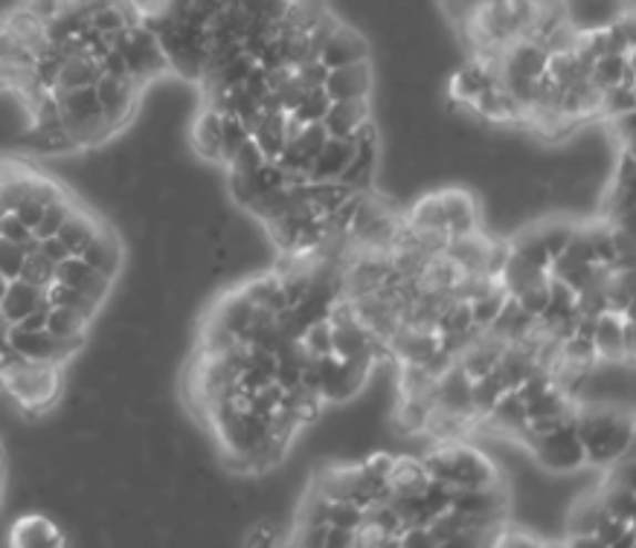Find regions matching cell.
<instances>
[{"label":"cell","mask_w":636,"mask_h":548,"mask_svg":"<svg viewBox=\"0 0 636 548\" xmlns=\"http://www.w3.org/2000/svg\"><path fill=\"white\" fill-rule=\"evenodd\" d=\"M573 426L575 435L582 438L591 467L614 465L616 458L634 449V421L614 406L598 404L591 410H578Z\"/></svg>","instance_id":"6da1fadb"},{"label":"cell","mask_w":636,"mask_h":548,"mask_svg":"<svg viewBox=\"0 0 636 548\" xmlns=\"http://www.w3.org/2000/svg\"><path fill=\"white\" fill-rule=\"evenodd\" d=\"M64 369L44 363H16L7 372H0V389L7 392L18 406L32 418H41L50 410L62 404Z\"/></svg>","instance_id":"7a4b0ae2"},{"label":"cell","mask_w":636,"mask_h":548,"mask_svg":"<svg viewBox=\"0 0 636 548\" xmlns=\"http://www.w3.org/2000/svg\"><path fill=\"white\" fill-rule=\"evenodd\" d=\"M422 465L430 479L448 482L453 487H483L500 482L497 465L483 449L462 442H442L433 453L424 456Z\"/></svg>","instance_id":"3957f363"},{"label":"cell","mask_w":636,"mask_h":548,"mask_svg":"<svg viewBox=\"0 0 636 548\" xmlns=\"http://www.w3.org/2000/svg\"><path fill=\"white\" fill-rule=\"evenodd\" d=\"M114 50L123 55L131 79H137L143 87L172 73L170 59L163 53L161 41L140 18L120 32V39L114 41Z\"/></svg>","instance_id":"277c9868"},{"label":"cell","mask_w":636,"mask_h":548,"mask_svg":"<svg viewBox=\"0 0 636 548\" xmlns=\"http://www.w3.org/2000/svg\"><path fill=\"white\" fill-rule=\"evenodd\" d=\"M93 91H96V100L102 105V116H105L107 128H111L114 137H120L131 125L134 114H137L146 87L131 76H107V73H102L96 84H93Z\"/></svg>","instance_id":"5b68a950"},{"label":"cell","mask_w":636,"mask_h":548,"mask_svg":"<svg viewBox=\"0 0 636 548\" xmlns=\"http://www.w3.org/2000/svg\"><path fill=\"white\" fill-rule=\"evenodd\" d=\"M7 343H9V349L16 351L18 358L27 360V363L59 365V369L73 363V360L85 351V345L62 343V340H55L47 328H41V331H30V328L9 325Z\"/></svg>","instance_id":"8992f818"},{"label":"cell","mask_w":636,"mask_h":548,"mask_svg":"<svg viewBox=\"0 0 636 548\" xmlns=\"http://www.w3.org/2000/svg\"><path fill=\"white\" fill-rule=\"evenodd\" d=\"M532 456L537 458V465L550 473H573L587 465L584 444L582 438L575 435L573 424L558 426L555 433L537 438V442L532 444Z\"/></svg>","instance_id":"52a82bcc"},{"label":"cell","mask_w":636,"mask_h":548,"mask_svg":"<svg viewBox=\"0 0 636 548\" xmlns=\"http://www.w3.org/2000/svg\"><path fill=\"white\" fill-rule=\"evenodd\" d=\"M322 91L329 93L331 102L369 100L372 91H376V68H372V59L329 70V73H326V82H322Z\"/></svg>","instance_id":"ba28073f"},{"label":"cell","mask_w":636,"mask_h":548,"mask_svg":"<svg viewBox=\"0 0 636 548\" xmlns=\"http://www.w3.org/2000/svg\"><path fill=\"white\" fill-rule=\"evenodd\" d=\"M79 259L85 261L91 270H96V273L107 276V279H120V273L125 270V244L123 238H120V232H116L111 224H102L100 232L91 238V241L82 247V252H79Z\"/></svg>","instance_id":"9c48e42d"},{"label":"cell","mask_w":636,"mask_h":548,"mask_svg":"<svg viewBox=\"0 0 636 548\" xmlns=\"http://www.w3.org/2000/svg\"><path fill=\"white\" fill-rule=\"evenodd\" d=\"M317 59H320L329 70L343 68V64L372 59V44H369L367 32L352 27V23L340 21L338 27L331 30L329 39H326V44L320 46Z\"/></svg>","instance_id":"30bf717a"},{"label":"cell","mask_w":636,"mask_h":548,"mask_svg":"<svg viewBox=\"0 0 636 548\" xmlns=\"http://www.w3.org/2000/svg\"><path fill=\"white\" fill-rule=\"evenodd\" d=\"M53 282L82 290V293H88L93 302H100L102 308L107 304V299H111V293H114V285H116L114 279H107V276L91 270V267L79 259V256H68V259L55 261Z\"/></svg>","instance_id":"8fae6325"},{"label":"cell","mask_w":636,"mask_h":548,"mask_svg":"<svg viewBox=\"0 0 636 548\" xmlns=\"http://www.w3.org/2000/svg\"><path fill=\"white\" fill-rule=\"evenodd\" d=\"M442 200V213H445V229L448 238H462L471 236L480 229V206L476 198L462 186H448L439 192Z\"/></svg>","instance_id":"7c38bea8"},{"label":"cell","mask_w":636,"mask_h":548,"mask_svg":"<svg viewBox=\"0 0 636 548\" xmlns=\"http://www.w3.org/2000/svg\"><path fill=\"white\" fill-rule=\"evenodd\" d=\"M453 508L468 514V517H506L509 494L503 479L483 487H457Z\"/></svg>","instance_id":"4fadbf2b"},{"label":"cell","mask_w":636,"mask_h":548,"mask_svg":"<svg viewBox=\"0 0 636 548\" xmlns=\"http://www.w3.org/2000/svg\"><path fill=\"white\" fill-rule=\"evenodd\" d=\"M68 534L55 526L53 519L44 514H23L16 519V526L9 531V546L39 548V546H64Z\"/></svg>","instance_id":"5bb4252c"},{"label":"cell","mask_w":636,"mask_h":548,"mask_svg":"<svg viewBox=\"0 0 636 548\" xmlns=\"http://www.w3.org/2000/svg\"><path fill=\"white\" fill-rule=\"evenodd\" d=\"M189 139L201 161L222 166V111H215L213 105L201 107L198 116L192 120Z\"/></svg>","instance_id":"9a60e30c"},{"label":"cell","mask_w":636,"mask_h":548,"mask_svg":"<svg viewBox=\"0 0 636 548\" xmlns=\"http://www.w3.org/2000/svg\"><path fill=\"white\" fill-rule=\"evenodd\" d=\"M378 163H381V143H355V152L340 172L338 180L355 192L376 189Z\"/></svg>","instance_id":"2e32d148"},{"label":"cell","mask_w":636,"mask_h":548,"mask_svg":"<svg viewBox=\"0 0 636 548\" xmlns=\"http://www.w3.org/2000/svg\"><path fill=\"white\" fill-rule=\"evenodd\" d=\"M369 116H372V96H369V100L331 102L326 116H322V128H326L329 137L352 139L355 131L361 128Z\"/></svg>","instance_id":"e0dca14e"},{"label":"cell","mask_w":636,"mask_h":548,"mask_svg":"<svg viewBox=\"0 0 636 548\" xmlns=\"http://www.w3.org/2000/svg\"><path fill=\"white\" fill-rule=\"evenodd\" d=\"M254 313L256 304L242 293V288H233L230 293L215 299L213 311H209L207 317L218 322V325L227 328V331H233V334L238 337V343H242V337H245V331L250 328V322H254Z\"/></svg>","instance_id":"ac0fdd59"},{"label":"cell","mask_w":636,"mask_h":548,"mask_svg":"<svg viewBox=\"0 0 636 548\" xmlns=\"http://www.w3.org/2000/svg\"><path fill=\"white\" fill-rule=\"evenodd\" d=\"M102 76L100 59L93 53H73V55H62L59 61V73H55V84L53 91H73V87H91L96 84V79Z\"/></svg>","instance_id":"d6986e66"},{"label":"cell","mask_w":636,"mask_h":548,"mask_svg":"<svg viewBox=\"0 0 636 548\" xmlns=\"http://www.w3.org/2000/svg\"><path fill=\"white\" fill-rule=\"evenodd\" d=\"M102 224H105V218H100V215L93 213V209H88L85 204H79L76 209L68 215V221L59 227L55 238L68 247L70 256H79L82 247H85V244L91 241L96 232H100Z\"/></svg>","instance_id":"ffe728a7"},{"label":"cell","mask_w":636,"mask_h":548,"mask_svg":"<svg viewBox=\"0 0 636 548\" xmlns=\"http://www.w3.org/2000/svg\"><path fill=\"white\" fill-rule=\"evenodd\" d=\"M238 288H242V293H245L256 308H261V311L274 313V317L288 311V299H285L283 293V279H279V273H256L250 276L245 285H238Z\"/></svg>","instance_id":"44dd1931"},{"label":"cell","mask_w":636,"mask_h":548,"mask_svg":"<svg viewBox=\"0 0 636 548\" xmlns=\"http://www.w3.org/2000/svg\"><path fill=\"white\" fill-rule=\"evenodd\" d=\"M622 320L625 313L619 311H602L593 322V349H596V360H628L622 351Z\"/></svg>","instance_id":"7402d4cb"},{"label":"cell","mask_w":636,"mask_h":548,"mask_svg":"<svg viewBox=\"0 0 636 548\" xmlns=\"http://www.w3.org/2000/svg\"><path fill=\"white\" fill-rule=\"evenodd\" d=\"M44 299L47 297L41 288L23 282V279H12L7 293H3V299H0V317H3L9 325H16V322H21L23 317H27V313L35 311Z\"/></svg>","instance_id":"603a6c76"},{"label":"cell","mask_w":636,"mask_h":548,"mask_svg":"<svg viewBox=\"0 0 636 548\" xmlns=\"http://www.w3.org/2000/svg\"><path fill=\"white\" fill-rule=\"evenodd\" d=\"M352 139L329 137L320 148V154L315 157V163H311V168H308V180H338L340 172H343L346 163H349V157H352Z\"/></svg>","instance_id":"cb8c5ba5"},{"label":"cell","mask_w":636,"mask_h":548,"mask_svg":"<svg viewBox=\"0 0 636 548\" xmlns=\"http://www.w3.org/2000/svg\"><path fill=\"white\" fill-rule=\"evenodd\" d=\"M93 322L88 317H82L79 311H70L62 304H50V313H47V331L62 340V343H76L88 345V331H91Z\"/></svg>","instance_id":"d4e9b609"},{"label":"cell","mask_w":636,"mask_h":548,"mask_svg":"<svg viewBox=\"0 0 636 548\" xmlns=\"http://www.w3.org/2000/svg\"><path fill=\"white\" fill-rule=\"evenodd\" d=\"M430 476L424 465L413 456H399L392 462L387 485H390V496H407V494H422L428 487Z\"/></svg>","instance_id":"484cf974"},{"label":"cell","mask_w":636,"mask_h":548,"mask_svg":"<svg viewBox=\"0 0 636 548\" xmlns=\"http://www.w3.org/2000/svg\"><path fill=\"white\" fill-rule=\"evenodd\" d=\"M591 82L596 84L598 91H607V87H616V84L628 82L634 84V53L622 55V53H611V55H598L593 61L591 68Z\"/></svg>","instance_id":"4316f807"},{"label":"cell","mask_w":636,"mask_h":548,"mask_svg":"<svg viewBox=\"0 0 636 548\" xmlns=\"http://www.w3.org/2000/svg\"><path fill=\"white\" fill-rule=\"evenodd\" d=\"M485 421L494 426H500L503 433H517L521 435L523 424H526V404H523L521 397L514 389H506L503 395L497 397V404L491 406V412L485 415Z\"/></svg>","instance_id":"83f0119b"},{"label":"cell","mask_w":636,"mask_h":548,"mask_svg":"<svg viewBox=\"0 0 636 548\" xmlns=\"http://www.w3.org/2000/svg\"><path fill=\"white\" fill-rule=\"evenodd\" d=\"M407 227L413 232H448L439 192H428V195L416 200L413 209H410V218H407Z\"/></svg>","instance_id":"f1b7e54d"},{"label":"cell","mask_w":636,"mask_h":548,"mask_svg":"<svg viewBox=\"0 0 636 548\" xmlns=\"http://www.w3.org/2000/svg\"><path fill=\"white\" fill-rule=\"evenodd\" d=\"M250 137L261 148L265 161H276L285 145H288V139H285V111H274V114L261 116V122L256 125Z\"/></svg>","instance_id":"f546056e"},{"label":"cell","mask_w":636,"mask_h":548,"mask_svg":"<svg viewBox=\"0 0 636 548\" xmlns=\"http://www.w3.org/2000/svg\"><path fill=\"white\" fill-rule=\"evenodd\" d=\"M44 297L50 304H62V308H70V311H79L91 322H96V317L105 311V308H102L100 302H93L88 293H82V290H76V288H68V285H59V282L50 285V288L44 290Z\"/></svg>","instance_id":"4dcf8cb0"},{"label":"cell","mask_w":636,"mask_h":548,"mask_svg":"<svg viewBox=\"0 0 636 548\" xmlns=\"http://www.w3.org/2000/svg\"><path fill=\"white\" fill-rule=\"evenodd\" d=\"M506 383L497 374V369H491L489 374H480V378H471V406H474L476 418H485L491 412V406L497 404V397L506 392Z\"/></svg>","instance_id":"1f68e13d"},{"label":"cell","mask_w":636,"mask_h":548,"mask_svg":"<svg viewBox=\"0 0 636 548\" xmlns=\"http://www.w3.org/2000/svg\"><path fill=\"white\" fill-rule=\"evenodd\" d=\"M509 252H514L517 259L530 261L535 267H546L550 270V256H546L544 244H541V236H537V224H530V227H521L514 232V241L509 244Z\"/></svg>","instance_id":"d6a6232c"},{"label":"cell","mask_w":636,"mask_h":548,"mask_svg":"<svg viewBox=\"0 0 636 548\" xmlns=\"http://www.w3.org/2000/svg\"><path fill=\"white\" fill-rule=\"evenodd\" d=\"M598 499H602V508H605V514L622 519V523H634V514H636L634 487L611 485V482H607V485L598 490Z\"/></svg>","instance_id":"836d02e7"},{"label":"cell","mask_w":636,"mask_h":548,"mask_svg":"<svg viewBox=\"0 0 636 548\" xmlns=\"http://www.w3.org/2000/svg\"><path fill=\"white\" fill-rule=\"evenodd\" d=\"M506 288L497 282L491 290L471 299V320H474V325L480 328V331H489L491 322L497 320V313L500 308H503V302H506Z\"/></svg>","instance_id":"e575fe53"},{"label":"cell","mask_w":636,"mask_h":548,"mask_svg":"<svg viewBox=\"0 0 636 548\" xmlns=\"http://www.w3.org/2000/svg\"><path fill=\"white\" fill-rule=\"evenodd\" d=\"M573 232H575V224L561 221V218H550V221L537 224V236H541V244H544L550 261H555L561 252L567 250Z\"/></svg>","instance_id":"d590c367"},{"label":"cell","mask_w":636,"mask_h":548,"mask_svg":"<svg viewBox=\"0 0 636 548\" xmlns=\"http://www.w3.org/2000/svg\"><path fill=\"white\" fill-rule=\"evenodd\" d=\"M53 270L55 265L50 259H47L44 252L39 250V244L32 247L30 252H27V259H23V270L18 279H23V282L35 285V288L47 290L50 285H53Z\"/></svg>","instance_id":"8d00e7d4"},{"label":"cell","mask_w":636,"mask_h":548,"mask_svg":"<svg viewBox=\"0 0 636 548\" xmlns=\"http://www.w3.org/2000/svg\"><path fill=\"white\" fill-rule=\"evenodd\" d=\"M247 139H250V131L242 125V120H238L236 114H230V111H222V166L230 163L233 154H236Z\"/></svg>","instance_id":"74e56055"},{"label":"cell","mask_w":636,"mask_h":548,"mask_svg":"<svg viewBox=\"0 0 636 548\" xmlns=\"http://www.w3.org/2000/svg\"><path fill=\"white\" fill-rule=\"evenodd\" d=\"M636 105V93H634V84L622 82L616 84V87H607V91H602V111H598V116H616V114H628V111H634Z\"/></svg>","instance_id":"f35d334b"},{"label":"cell","mask_w":636,"mask_h":548,"mask_svg":"<svg viewBox=\"0 0 636 548\" xmlns=\"http://www.w3.org/2000/svg\"><path fill=\"white\" fill-rule=\"evenodd\" d=\"M299 343L306 345L311 358H329L331 354V322L326 317L315 320L299 334Z\"/></svg>","instance_id":"ab89813d"},{"label":"cell","mask_w":636,"mask_h":548,"mask_svg":"<svg viewBox=\"0 0 636 548\" xmlns=\"http://www.w3.org/2000/svg\"><path fill=\"white\" fill-rule=\"evenodd\" d=\"M329 105H331L329 93L322 91V87H311V91L302 96V102H299L294 111H288V114H294L302 122H322V116H326Z\"/></svg>","instance_id":"60d3db41"},{"label":"cell","mask_w":636,"mask_h":548,"mask_svg":"<svg viewBox=\"0 0 636 548\" xmlns=\"http://www.w3.org/2000/svg\"><path fill=\"white\" fill-rule=\"evenodd\" d=\"M363 523V508L355 499H329V526L358 528Z\"/></svg>","instance_id":"b9f144b4"},{"label":"cell","mask_w":636,"mask_h":548,"mask_svg":"<svg viewBox=\"0 0 636 548\" xmlns=\"http://www.w3.org/2000/svg\"><path fill=\"white\" fill-rule=\"evenodd\" d=\"M261 163H265V154H261V148L254 143V137H250L236 154H233L230 163H227V172H230V175H250V172H256Z\"/></svg>","instance_id":"7bdbcfd3"},{"label":"cell","mask_w":636,"mask_h":548,"mask_svg":"<svg viewBox=\"0 0 636 548\" xmlns=\"http://www.w3.org/2000/svg\"><path fill=\"white\" fill-rule=\"evenodd\" d=\"M546 282H550V279H546ZM546 282L530 285V288H523L521 293H514V299L521 304V311L530 313L532 320H537V317L546 311V302H550V285Z\"/></svg>","instance_id":"ee69618b"},{"label":"cell","mask_w":636,"mask_h":548,"mask_svg":"<svg viewBox=\"0 0 636 548\" xmlns=\"http://www.w3.org/2000/svg\"><path fill=\"white\" fill-rule=\"evenodd\" d=\"M0 238H7V241H16L21 247H27V252L35 247V238H32V229L18 218L16 213H3L0 215Z\"/></svg>","instance_id":"f6af8a7d"},{"label":"cell","mask_w":636,"mask_h":548,"mask_svg":"<svg viewBox=\"0 0 636 548\" xmlns=\"http://www.w3.org/2000/svg\"><path fill=\"white\" fill-rule=\"evenodd\" d=\"M23 259H27V247H21V244H16V241H7V238H0V273L7 276L9 282L21 276Z\"/></svg>","instance_id":"bcb514c9"},{"label":"cell","mask_w":636,"mask_h":548,"mask_svg":"<svg viewBox=\"0 0 636 548\" xmlns=\"http://www.w3.org/2000/svg\"><path fill=\"white\" fill-rule=\"evenodd\" d=\"M607 128H611V134H614V143L619 145V148H628V145H634V111H628V114L607 116Z\"/></svg>","instance_id":"7dc6e473"},{"label":"cell","mask_w":636,"mask_h":548,"mask_svg":"<svg viewBox=\"0 0 636 548\" xmlns=\"http://www.w3.org/2000/svg\"><path fill=\"white\" fill-rule=\"evenodd\" d=\"M634 177H636V161H634V145L622 148L619 163H616L614 172V186L616 189H634Z\"/></svg>","instance_id":"c3c4849f"},{"label":"cell","mask_w":636,"mask_h":548,"mask_svg":"<svg viewBox=\"0 0 636 548\" xmlns=\"http://www.w3.org/2000/svg\"><path fill=\"white\" fill-rule=\"evenodd\" d=\"M18 7L27 12V15H32L35 21L44 27L47 21H53L55 15H59V9H62V0H21Z\"/></svg>","instance_id":"681fc988"},{"label":"cell","mask_w":636,"mask_h":548,"mask_svg":"<svg viewBox=\"0 0 636 548\" xmlns=\"http://www.w3.org/2000/svg\"><path fill=\"white\" fill-rule=\"evenodd\" d=\"M399 548H437L428 526H404L399 534Z\"/></svg>","instance_id":"f907efd6"},{"label":"cell","mask_w":636,"mask_h":548,"mask_svg":"<svg viewBox=\"0 0 636 548\" xmlns=\"http://www.w3.org/2000/svg\"><path fill=\"white\" fill-rule=\"evenodd\" d=\"M326 531H329V523H320V526H297V531L288 534L294 546L306 548H322L326 542Z\"/></svg>","instance_id":"816d5d0a"},{"label":"cell","mask_w":636,"mask_h":548,"mask_svg":"<svg viewBox=\"0 0 636 548\" xmlns=\"http://www.w3.org/2000/svg\"><path fill=\"white\" fill-rule=\"evenodd\" d=\"M355 546H358V540H355V531H352V528L329 526V531H326V542H322V548H355Z\"/></svg>","instance_id":"f5cc1de1"},{"label":"cell","mask_w":636,"mask_h":548,"mask_svg":"<svg viewBox=\"0 0 636 548\" xmlns=\"http://www.w3.org/2000/svg\"><path fill=\"white\" fill-rule=\"evenodd\" d=\"M39 250L44 252L47 259L53 261V265H55V261H62V259H68V256H70L68 247H64V244L59 241V238H55V236L41 238V241H39Z\"/></svg>","instance_id":"db71d44e"},{"label":"cell","mask_w":636,"mask_h":548,"mask_svg":"<svg viewBox=\"0 0 636 548\" xmlns=\"http://www.w3.org/2000/svg\"><path fill=\"white\" fill-rule=\"evenodd\" d=\"M47 313H50V302H41L39 308H35V311L32 313H27V317H23L21 322H16V325H21V328H30V331H41V328L47 325Z\"/></svg>","instance_id":"11a10c76"},{"label":"cell","mask_w":636,"mask_h":548,"mask_svg":"<svg viewBox=\"0 0 636 548\" xmlns=\"http://www.w3.org/2000/svg\"><path fill=\"white\" fill-rule=\"evenodd\" d=\"M636 349V337H634V317H625L622 320V351H625V358H634Z\"/></svg>","instance_id":"9f6ffc18"},{"label":"cell","mask_w":636,"mask_h":548,"mask_svg":"<svg viewBox=\"0 0 636 548\" xmlns=\"http://www.w3.org/2000/svg\"><path fill=\"white\" fill-rule=\"evenodd\" d=\"M0 91H12V73H9L7 61L0 59Z\"/></svg>","instance_id":"6f0895ef"},{"label":"cell","mask_w":636,"mask_h":548,"mask_svg":"<svg viewBox=\"0 0 636 548\" xmlns=\"http://www.w3.org/2000/svg\"><path fill=\"white\" fill-rule=\"evenodd\" d=\"M9 41H12V39H9L7 23H3V18H0V55H3L9 50Z\"/></svg>","instance_id":"680465c9"},{"label":"cell","mask_w":636,"mask_h":548,"mask_svg":"<svg viewBox=\"0 0 636 548\" xmlns=\"http://www.w3.org/2000/svg\"><path fill=\"white\" fill-rule=\"evenodd\" d=\"M7 288H9V279L3 273H0V299H3V293H7Z\"/></svg>","instance_id":"91938a15"},{"label":"cell","mask_w":636,"mask_h":548,"mask_svg":"<svg viewBox=\"0 0 636 548\" xmlns=\"http://www.w3.org/2000/svg\"><path fill=\"white\" fill-rule=\"evenodd\" d=\"M0 485H3V456H0Z\"/></svg>","instance_id":"94428289"}]
</instances>
